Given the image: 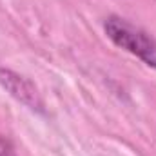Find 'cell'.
<instances>
[{"label":"cell","mask_w":156,"mask_h":156,"mask_svg":"<svg viewBox=\"0 0 156 156\" xmlns=\"http://www.w3.org/2000/svg\"><path fill=\"white\" fill-rule=\"evenodd\" d=\"M0 156H16L13 144L0 134Z\"/></svg>","instance_id":"3"},{"label":"cell","mask_w":156,"mask_h":156,"mask_svg":"<svg viewBox=\"0 0 156 156\" xmlns=\"http://www.w3.org/2000/svg\"><path fill=\"white\" fill-rule=\"evenodd\" d=\"M0 85L13 96L16 98L20 104L27 105L33 111L44 113V100L42 94L37 89V85L29 80V78L22 76L11 69L0 67Z\"/></svg>","instance_id":"2"},{"label":"cell","mask_w":156,"mask_h":156,"mask_svg":"<svg viewBox=\"0 0 156 156\" xmlns=\"http://www.w3.org/2000/svg\"><path fill=\"white\" fill-rule=\"evenodd\" d=\"M104 31L116 47L125 49L149 67L156 69V40L149 33L120 16H107L104 22Z\"/></svg>","instance_id":"1"}]
</instances>
